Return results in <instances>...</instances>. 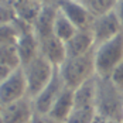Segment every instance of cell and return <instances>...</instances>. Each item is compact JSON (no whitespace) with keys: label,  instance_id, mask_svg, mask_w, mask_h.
<instances>
[{"label":"cell","instance_id":"obj_1","mask_svg":"<svg viewBox=\"0 0 123 123\" xmlns=\"http://www.w3.org/2000/svg\"><path fill=\"white\" fill-rule=\"evenodd\" d=\"M95 109L100 120L123 123V92L112 84L109 78L96 76Z\"/></svg>","mask_w":123,"mask_h":123},{"label":"cell","instance_id":"obj_2","mask_svg":"<svg viewBox=\"0 0 123 123\" xmlns=\"http://www.w3.org/2000/svg\"><path fill=\"white\" fill-rule=\"evenodd\" d=\"M65 88L75 91L91 78L96 76L95 72V49L85 55L67 58L65 62L58 68Z\"/></svg>","mask_w":123,"mask_h":123},{"label":"cell","instance_id":"obj_3","mask_svg":"<svg viewBox=\"0 0 123 123\" xmlns=\"http://www.w3.org/2000/svg\"><path fill=\"white\" fill-rule=\"evenodd\" d=\"M123 61V33L95 48V72L99 78H109Z\"/></svg>","mask_w":123,"mask_h":123},{"label":"cell","instance_id":"obj_4","mask_svg":"<svg viewBox=\"0 0 123 123\" xmlns=\"http://www.w3.org/2000/svg\"><path fill=\"white\" fill-rule=\"evenodd\" d=\"M27 81V95L34 99L38 93L49 84L52 76L55 74V67L49 64L41 54L28 65L21 67Z\"/></svg>","mask_w":123,"mask_h":123},{"label":"cell","instance_id":"obj_5","mask_svg":"<svg viewBox=\"0 0 123 123\" xmlns=\"http://www.w3.org/2000/svg\"><path fill=\"white\" fill-rule=\"evenodd\" d=\"M91 31H92L95 48H96L98 45L109 41L116 36H119L120 33H123V28L119 18H117L116 12L112 10V12L106 13L103 16L95 17L93 23L91 25Z\"/></svg>","mask_w":123,"mask_h":123},{"label":"cell","instance_id":"obj_6","mask_svg":"<svg viewBox=\"0 0 123 123\" xmlns=\"http://www.w3.org/2000/svg\"><path fill=\"white\" fill-rule=\"evenodd\" d=\"M28 96L27 95V81L23 68H17L12 71L1 84H0V105L6 106L12 102Z\"/></svg>","mask_w":123,"mask_h":123},{"label":"cell","instance_id":"obj_7","mask_svg":"<svg viewBox=\"0 0 123 123\" xmlns=\"http://www.w3.org/2000/svg\"><path fill=\"white\" fill-rule=\"evenodd\" d=\"M58 10L78 28L91 30L95 17L85 9V6L78 0H57Z\"/></svg>","mask_w":123,"mask_h":123},{"label":"cell","instance_id":"obj_8","mask_svg":"<svg viewBox=\"0 0 123 123\" xmlns=\"http://www.w3.org/2000/svg\"><path fill=\"white\" fill-rule=\"evenodd\" d=\"M0 112L4 123H30L36 113V108L33 99L24 96L6 106H1Z\"/></svg>","mask_w":123,"mask_h":123},{"label":"cell","instance_id":"obj_9","mask_svg":"<svg viewBox=\"0 0 123 123\" xmlns=\"http://www.w3.org/2000/svg\"><path fill=\"white\" fill-rule=\"evenodd\" d=\"M64 89H65V85L62 82L60 72H58V68H57L52 79L49 81V84L33 99L36 112H38V113H48L51 111V108H52V105L55 103V100L58 99V96L62 93Z\"/></svg>","mask_w":123,"mask_h":123},{"label":"cell","instance_id":"obj_10","mask_svg":"<svg viewBox=\"0 0 123 123\" xmlns=\"http://www.w3.org/2000/svg\"><path fill=\"white\" fill-rule=\"evenodd\" d=\"M16 45H17V52L20 57L21 67L28 65L33 60H36L40 55V40L34 34L33 27L25 28L24 31L20 33Z\"/></svg>","mask_w":123,"mask_h":123},{"label":"cell","instance_id":"obj_11","mask_svg":"<svg viewBox=\"0 0 123 123\" xmlns=\"http://www.w3.org/2000/svg\"><path fill=\"white\" fill-rule=\"evenodd\" d=\"M40 54L55 68H60L67 60L65 43L55 36L44 38L40 41Z\"/></svg>","mask_w":123,"mask_h":123},{"label":"cell","instance_id":"obj_12","mask_svg":"<svg viewBox=\"0 0 123 123\" xmlns=\"http://www.w3.org/2000/svg\"><path fill=\"white\" fill-rule=\"evenodd\" d=\"M57 13H58L57 4L43 6L36 23L33 24V31L40 41L54 36V23H55Z\"/></svg>","mask_w":123,"mask_h":123},{"label":"cell","instance_id":"obj_13","mask_svg":"<svg viewBox=\"0 0 123 123\" xmlns=\"http://www.w3.org/2000/svg\"><path fill=\"white\" fill-rule=\"evenodd\" d=\"M67 49V58H75L85 55L88 52L95 49L93 36L91 30H78L76 34L69 41L65 43Z\"/></svg>","mask_w":123,"mask_h":123},{"label":"cell","instance_id":"obj_14","mask_svg":"<svg viewBox=\"0 0 123 123\" xmlns=\"http://www.w3.org/2000/svg\"><path fill=\"white\" fill-rule=\"evenodd\" d=\"M72 111H74V91L69 88H65L62 93L58 96V99L55 100V103L52 105L48 115L57 122L65 123Z\"/></svg>","mask_w":123,"mask_h":123},{"label":"cell","instance_id":"obj_15","mask_svg":"<svg viewBox=\"0 0 123 123\" xmlns=\"http://www.w3.org/2000/svg\"><path fill=\"white\" fill-rule=\"evenodd\" d=\"M96 100V76L74 91V108H95Z\"/></svg>","mask_w":123,"mask_h":123},{"label":"cell","instance_id":"obj_16","mask_svg":"<svg viewBox=\"0 0 123 123\" xmlns=\"http://www.w3.org/2000/svg\"><path fill=\"white\" fill-rule=\"evenodd\" d=\"M13 7L16 12V17L18 20L33 25L43 9V4L38 0H20Z\"/></svg>","mask_w":123,"mask_h":123},{"label":"cell","instance_id":"obj_17","mask_svg":"<svg viewBox=\"0 0 123 123\" xmlns=\"http://www.w3.org/2000/svg\"><path fill=\"white\" fill-rule=\"evenodd\" d=\"M76 31H78V28L58 10L57 17H55V23H54V36L60 38L61 41L67 43L76 34Z\"/></svg>","mask_w":123,"mask_h":123},{"label":"cell","instance_id":"obj_18","mask_svg":"<svg viewBox=\"0 0 123 123\" xmlns=\"http://www.w3.org/2000/svg\"><path fill=\"white\" fill-rule=\"evenodd\" d=\"M0 65H4L10 69H17L21 67L16 43L0 45Z\"/></svg>","mask_w":123,"mask_h":123},{"label":"cell","instance_id":"obj_19","mask_svg":"<svg viewBox=\"0 0 123 123\" xmlns=\"http://www.w3.org/2000/svg\"><path fill=\"white\" fill-rule=\"evenodd\" d=\"M81 3L93 17H99L115 10L117 0H81Z\"/></svg>","mask_w":123,"mask_h":123},{"label":"cell","instance_id":"obj_20","mask_svg":"<svg viewBox=\"0 0 123 123\" xmlns=\"http://www.w3.org/2000/svg\"><path fill=\"white\" fill-rule=\"evenodd\" d=\"M98 119L95 108H74L65 123H95Z\"/></svg>","mask_w":123,"mask_h":123},{"label":"cell","instance_id":"obj_21","mask_svg":"<svg viewBox=\"0 0 123 123\" xmlns=\"http://www.w3.org/2000/svg\"><path fill=\"white\" fill-rule=\"evenodd\" d=\"M18 36H20V28L16 23V20L10 24L0 25V45L17 43Z\"/></svg>","mask_w":123,"mask_h":123},{"label":"cell","instance_id":"obj_22","mask_svg":"<svg viewBox=\"0 0 123 123\" xmlns=\"http://www.w3.org/2000/svg\"><path fill=\"white\" fill-rule=\"evenodd\" d=\"M16 18V12L12 4H0V25L10 24Z\"/></svg>","mask_w":123,"mask_h":123},{"label":"cell","instance_id":"obj_23","mask_svg":"<svg viewBox=\"0 0 123 123\" xmlns=\"http://www.w3.org/2000/svg\"><path fill=\"white\" fill-rule=\"evenodd\" d=\"M109 79H111V82L116 86L119 91L123 92V61L113 69V72L111 74Z\"/></svg>","mask_w":123,"mask_h":123},{"label":"cell","instance_id":"obj_24","mask_svg":"<svg viewBox=\"0 0 123 123\" xmlns=\"http://www.w3.org/2000/svg\"><path fill=\"white\" fill-rule=\"evenodd\" d=\"M30 123H60V122L52 119L48 113H38V112H36L33 119L30 120Z\"/></svg>","mask_w":123,"mask_h":123},{"label":"cell","instance_id":"obj_25","mask_svg":"<svg viewBox=\"0 0 123 123\" xmlns=\"http://www.w3.org/2000/svg\"><path fill=\"white\" fill-rule=\"evenodd\" d=\"M115 12L117 14V18L122 24V28H123V0H117L116 3V7H115Z\"/></svg>","mask_w":123,"mask_h":123},{"label":"cell","instance_id":"obj_26","mask_svg":"<svg viewBox=\"0 0 123 123\" xmlns=\"http://www.w3.org/2000/svg\"><path fill=\"white\" fill-rule=\"evenodd\" d=\"M12 71H14V69H10V68H7L4 65H0V84L12 74Z\"/></svg>","mask_w":123,"mask_h":123},{"label":"cell","instance_id":"obj_27","mask_svg":"<svg viewBox=\"0 0 123 123\" xmlns=\"http://www.w3.org/2000/svg\"><path fill=\"white\" fill-rule=\"evenodd\" d=\"M43 6H47V4H57V0H38Z\"/></svg>","mask_w":123,"mask_h":123},{"label":"cell","instance_id":"obj_28","mask_svg":"<svg viewBox=\"0 0 123 123\" xmlns=\"http://www.w3.org/2000/svg\"><path fill=\"white\" fill-rule=\"evenodd\" d=\"M0 4H10V0H0Z\"/></svg>","mask_w":123,"mask_h":123},{"label":"cell","instance_id":"obj_29","mask_svg":"<svg viewBox=\"0 0 123 123\" xmlns=\"http://www.w3.org/2000/svg\"><path fill=\"white\" fill-rule=\"evenodd\" d=\"M0 123H4V122H3V116H1V112H0Z\"/></svg>","mask_w":123,"mask_h":123},{"label":"cell","instance_id":"obj_30","mask_svg":"<svg viewBox=\"0 0 123 123\" xmlns=\"http://www.w3.org/2000/svg\"><path fill=\"white\" fill-rule=\"evenodd\" d=\"M0 109H1V105H0Z\"/></svg>","mask_w":123,"mask_h":123},{"label":"cell","instance_id":"obj_31","mask_svg":"<svg viewBox=\"0 0 123 123\" xmlns=\"http://www.w3.org/2000/svg\"><path fill=\"white\" fill-rule=\"evenodd\" d=\"M78 1H81V0H78Z\"/></svg>","mask_w":123,"mask_h":123},{"label":"cell","instance_id":"obj_32","mask_svg":"<svg viewBox=\"0 0 123 123\" xmlns=\"http://www.w3.org/2000/svg\"><path fill=\"white\" fill-rule=\"evenodd\" d=\"M18 1H20V0H18Z\"/></svg>","mask_w":123,"mask_h":123}]
</instances>
